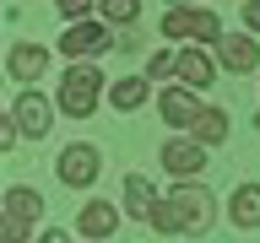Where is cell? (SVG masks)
Instances as JSON below:
<instances>
[{
	"label": "cell",
	"mask_w": 260,
	"mask_h": 243,
	"mask_svg": "<svg viewBox=\"0 0 260 243\" xmlns=\"http://www.w3.org/2000/svg\"><path fill=\"white\" fill-rule=\"evenodd\" d=\"M244 27L260 32V0H249V6H244Z\"/></svg>",
	"instance_id": "cell-23"
},
{
	"label": "cell",
	"mask_w": 260,
	"mask_h": 243,
	"mask_svg": "<svg viewBox=\"0 0 260 243\" xmlns=\"http://www.w3.org/2000/svg\"><path fill=\"white\" fill-rule=\"evenodd\" d=\"M114 232H119V206H109V200H87L81 216H76V238L103 243V238H114Z\"/></svg>",
	"instance_id": "cell-10"
},
{
	"label": "cell",
	"mask_w": 260,
	"mask_h": 243,
	"mask_svg": "<svg viewBox=\"0 0 260 243\" xmlns=\"http://www.w3.org/2000/svg\"><path fill=\"white\" fill-rule=\"evenodd\" d=\"M146 76L152 81H174L179 76V54H152V60H146Z\"/></svg>",
	"instance_id": "cell-19"
},
{
	"label": "cell",
	"mask_w": 260,
	"mask_h": 243,
	"mask_svg": "<svg viewBox=\"0 0 260 243\" xmlns=\"http://www.w3.org/2000/svg\"><path fill=\"white\" fill-rule=\"evenodd\" d=\"M168 194H174V200H179V211L190 216V238L211 227V216H217V200H211V189H206V184H168Z\"/></svg>",
	"instance_id": "cell-9"
},
{
	"label": "cell",
	"mask_w": 260,
	"mask_h": 243,
	"mask_svg": "<svg viewBox=\"0 0 260 243\" xmlns=\"http://www.w3.org/2000/svg\"><path fill=\"white\" fill-rule=\"evenodd\" d=\"M162 194L152 189V178L146 173H125V211L136 216V222H152V206H157Z\"/></svg>",
	"instance_id": "cell-14"
},
{
	"label": "cell",
	"mask_w": 260,
	"mask_h": 243,
	"mask_svg": "<svg viewBox=\"0 0 260 243\" xmlns=\"http://www.w3.org/2000/svg\"><path fill=\"white\" fill-rule=\"evenodd\" d=\"M228 216L239 232H260V184H239L233 200H228Z\"/></svg>",
	"instance_id": "cell-13"
},
{
	"label": "cell",
	"mask_w": 260,
	"mask_h": 243,
	"mask_svg": "<svg viewBox=\"0 0 260 243\" xmlns=\"http://www.w3.org/2000/svg\"><path fill=\"white\" fill-rule=\"evenodd\" d=\"M206 151H211V146L195 141V135H190V141H162L157 162L168 168V178H195L201 168H206Z\"/></svg>",
	"instance_id": "cell-7"
},
{
	"label": "cell",
	"mask_w": 260,
	"mask_h": 243,
	"mask_svg": "<svg viewBox=\"0 0 260 243\" xmlns=\"http://www.w3.org/2000/svg\"><path fill=\"white\" fill-rule=\"evenodd\" d=\"M228 130H233L228 108H211V103H206V108H201V119L190 125V135H195V141H206V146H222V141H228Z\"/></svg>",
	"instance_id": "cell-16"
},
{
	"label": "cell",
	"mask_w": 260,
	"mask_h": 243,
	"mask_svg": "<svg viewBox=\"0 0 260 243\" xmlns=\"http://www.w3.org/2000/svg\"><path fill=\"white\" fill-rule=\"evenodd\" d=\"M54 173H60V184H71V189H87V184H98V173H103V157H98V146L71 141L60 151V162H54Z\"/></svg>",
	"instance_id": "cell-5"
},
{
	"label": "cell",
	"mask_w": 260,
	"mask_h": 243,
	"mask_svg": "<svg viewBox=\"0 0 260 243\" xmlns=\"http://www.w3.org/2000/svg\"><path fill=\"white\" fill-rule=\"evenodd\" d=\"M27 232H32V222H16V216H6V222H0V238H27Z\"/></svg>",
	"instance_id": "cell-21"
},
{
	"label": "cell",
	"mask_w": 260,
	"mask_h": 243,
	"mask_svg": "<svg viewBox=\"0 0 260 243\" xmlns=\"http://www.w3.org/2000/svg\"><path fill=\"white\" fill-rule=\"evenodd\" d=\"M201 87H190V81H168L157 92V113H162V125L168 130H190L195 119H201Z\"/></svg>",
	"instance_id": "cell-4"
},
{
	"label": "cell",
	"mask_w": 260,
	"mask_h": 243,
	"mask_svg": "<svg viewBox=\"0 0 260 243\" xmlns=\"http://www.w3.org/2000/svg\"><path fill=\"white\" fill-rule=\"evenodd\" d=\"M6 216H16V222H44V194L27 189V184H11V189H6Z\"/></svg>",
	"instance_id": "cell-15"
},
{
	"label": "cell",
	"mask_w": 260,
	"mask_h": 243,
	"mask_svg": "<svg viewBox=\"0 0 260 243\" xmlns=\"http://www.w3.org/2000/svg\"><path fill=\"white\" fill-rule=\"evenodd\" d=\"M16 135H22V125H16V113H6L0 119V146H16Z\"/></svg>",
	"instance_id": "cell-22"
},
{
	"label": "cell",
	"mask_w": 260,
	"mask_h": 243,
	"mask_svg": "<svg viewBox=\"0 0 260 243\" xmlns=\"http://www.w3.org/2000/svg\"><path fill=\"white\" fill-rule=\"evenodd\" d=\"M54 11L65 22H87V11H98V0H54Z\"/></svg>",
	"instance_id": "cell-20"
},
{
	"label": "cell",
	"mask_w": 260,
	"mask_h": 243,
	"mask_svg": "<svg viewBox=\"0 0 260 243\" xmlns=\"http://www.w3.org/2000/svg\"><path fill=\"white\" fill-rule=\"evenodd\" d=\"M146 81H152V76H125V81H114V87H109V103H114L119 113H136V108L146 103Z\"/></svg>",
	"instance_id": "cell-17"
},
{
	"label": "cell",
	"mask_w": 260,
	"mask_h": 243,
	"mask_svg": "<svg viewBox=\"0 0 260 243\" xmlns=\"http://www.w3.org/2000/svg\"><path fill=\"white\" fill-rule=\"evenodd\" d=\"M49 60H54V54H49L44 44H11V54H6V70H11L16 81H38L49 70Z\"/></svg>",
	"instance_id": "cell-11"
},
{
	"label": "cell",
	"mask_w": 260,
	"mask_h": 243,
	"mask_svg": "<svg viewBox=\"0 0 260 243\" xmlns=\"http://www.w3.org/2000/svg\"><path fill=\"white\" fill-rule=\"evenodd\" d=\"M217 65H222V70H233V76H249V70L260 65L255 32H222V38H217Z\"/></svg>",
	"instance_id": "cell-8"
},
{
	"label": "cell",
	"mask_w": 260,
	"mask_h": 243,
	"mask_svg": "<svg viewBox=\"0 0 260 243\" xmlns=\"http://www.w3.org/2000/svg\"><path fill=\"white\" fill-rule=\"evenodd\" d=\"M114 49V22H71V27L60 32V54H71V60H98V54H109Z\"/></svg>",
	"instance_id": "cell-3"
},
{
	"label": "cell",
	"mask_w": 260,
	"mask_h": 243,
	"mask_svg": "<svg viewBox=\"0 0 260 243\" xmlns=\"http://www.w3.org/2000/svg\"><path fill=\"white\" fill-rule=\"evenodd\" d=\"M168 6H195V0H168Z\"/></svg>",
	"instance_id": "cell-24"
},
{
	"label": "cell",
	"mask_w": 260,
	"mask_h": 243,
	"mask_svg": "<svg viewBox=\"0 0 260 243\" xmlns=\"http://www.w3.org/2000/svg\"><path fill=\"white\" fill-rule=\"evenodd\" d=\"M174 81H190V87H201V92H206L211 81H217V60H211L206 49H179V76Z\"/></svg>",
	"instance_id": "cell-12"
},
{
	"label": "cell",
	"mask_w": 260,
	"mask_h": 243,
	"mask_svg": "<svg viewBox=\"0 0 260 243\" xmlns=\"http://www.w3.org/2000/svg\"><path fill=\"white\" fill-rule=\"evenodd\" d=\"M98 103H103V70L92 60H71V70L60 76V113L87 119Z\"/></svg>",
	"instance_id": "cell-1"
},
{
	"label": "cell",
	"mask_w": 260,
	"mask_h": 243,
	"mask_svg": "<svg viewBox=\"0 0 260 243\" xmlns=\"http://www.w3.org/2000/svg\"><path fill=\"white\" fill-rule=\"evenodd\" d=\"M11 113H16V125H22L27 141H44L49 130H54V103H49L44 92H32V87L11 97Z\"/></svg>",
	"instance_id": "cell-6"
},
{
	"label": "cell",
	"mask_w": 260,
	"mask_h": 243,
	"mask_svg": "<svg viewBox=\"0 0 260 243\" xmlns=\"http://www.w3.org/2000/svg\"><path fill=\"white\" fill-rule=\"evenodd\" d=\"M162 38L168 44H217L222 22H217V11H201V6H174L162 16Z\"/></svg>",
	"instance_id": "cell-2"
},
{
	"label": "cell",
	"mask_w": 260,
	"mask_h": 243,
	"mask_svg": "<svg viewBox=\"0 0 260 243\" xmlns=\"http://www.w3.org/2000/svg\"><path fill=\"white\" fill-rule=\"evenodd\" d=\"M98 11H103V22H114V27H136V22H141V0H98Z\"/></svg>",
	"instance_id": "cell-18"
}]
</instances>
